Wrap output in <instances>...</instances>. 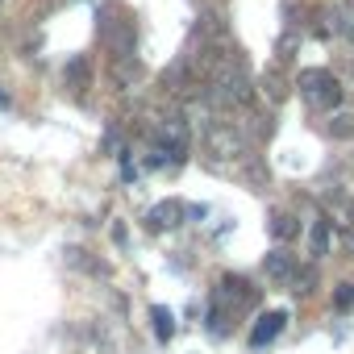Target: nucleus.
<instances>
[{
  "mask_svg": "<svg viewBox=\"0 0 354 354\" xmlns=\"http://www.w3.org/2000/svg\"><path fill=\"white\" fill-rule=\"evenodd\" d=\"M296 88H300V100L317 113H333L342 104V80L325 67H304L296 75Z\"/></svg>",
  "mask_w": 354,
  "mask_h": 354,
  "instance_id": "f257e3e1",
  "label": "nucleus"
},
{
  "mask_svg": "<svg viewBox=\"0 0 354 354\" xmlns=\"http://www.w3.org/2000/svg\"><path fill=\"white\" fill-rule=\"evenodd\" d=\"M205 150L213 154V162H238L250 154V138L242 133L238 121H209L205 125Z\"/></svg>",
  "mask_w": 354,
  "mask_h": 354,
  "instance_id": "f03ea898",
  "label": "nucleus"
},
{
  "mask_svg": "<svg viewBox=\"0 0 354 354\" xmlns=\"http://www.w3.org/2000/svg\"><path fill=\"white\" fill-rule=\"evenodd\" d=\"M150 138H154V146H162V150H171L175 158H188V146H192V125H188V117L184 113H167V117H158L154 125H150Z\"/></svg>",
  "mask_w": 354,
  "mask_h": 354,
  "instance_id": "7ed1b4c3",
  "label": "nucleus"
},
{
  "mask_svg": "<svg viewBox=\"0 0 354 354\" xmlns=\"http://www.w3.org/2000/svg\"><path fill=\"white\" fill-rule=\"evenodd\" d=\"M259 304V292L242 279V275H225L221 283H217V292H213V308H230V313H246V308H254Z\"/></svg>",
  "mask_w": 354,
  "mask_h": 354,
  "instance_id": "20e7f679",
  "label": "nucleus"
},
{
  "mask_svg": "<svg viewBox=\"0 0 354 354\" xmlns=\"http://www.w3.org/2000/svg\"><path fill=\"white\" fill-rule=\"evenodd\" d=\"M100 42L113 50V59H121V55H133V26H129L125 17H113V13H104V17H100Z\"/></svg>",
  "mask_w": 354,
  "mask_h": 354,
  "instance_id": "39448f33",
  "label": "nucleus"
},
{
  "mask_svg": "<svg viewBox=\"0 0 354 354\" xmlns=\"http://www.w3.org/2000/svg\"><path fill=\"white\" fill-rule=\"evenodd\" d=\"M184 217H188V205H180V201H158V205L146 213V230L162 234V230H175V225H184Z\"/></svg>",
  "mask_w": 354,
  "mask_h": 354,
  "instance_id": "423d86ee",
  "label": "nucleus"
},
{
  "mask_svg": "<svg viewBox=\"0 0 354 354\" xmlns=\"http://www.w3.org/2000/svg\"><path fill=\"white\" fill-rule=\"evenodd\" d=\"M263 271H267V279H275V283H288V279H292V271H296V254H288L283 246H275V250H267V259H263Z\"/></svg>",
  "mask_w": 354,
  "mask_h": 354,
  "instance_id": "0eeeda50",
  "label": "nucleus"
},
{
  "mask_svg": "<svg viewBox=\"0 0 354 354\" xmlns=\"http://www.w3.org/2000/svg\"><path fill=\"white\" fill-rule=\"evenodd\" d=\"M283 321H288V313H263V317H259V325L250 329V346H254V350H263V346H271V342L279 337V329H283Z\"/></svg>",
  "mask_w": 354,
  "mask_h": 354,
  "instance_id": "6e6552de",
  "label": "nucleus"
},
{
  "mask_svg": "<svg viewBox=\"0 0 354 354\" xmlns=\"http://www.w3.org/2000/svg\"><path fill=\"white\" fill-rule=\"evenodd\" d=\"M325 17H329V26H325L329 34L354 38V0H342V5H333V9H329Z\"/></svg>",
  "mask_w": 354,
  "mask_h": 354,
  "instance_id": "1a4fd4ad",
  "label": "nucleus"
},
{
  "mask_svg": "<svg viewBox=\"0 0 354 354\" xmlns=\"http://www.w3.org/2000/svg\"><path fill=\"white\" fill-rule=\"evenodd\" d=\"M242 175H246V180H250L259 192L271 184V171H267V162H263L259 154H246V158H242Z\"/></svg>",
  "mask_w": 354,
  "mask_h": 354,
  "instance_id": "9d476101",
  "label": "nucleus"
},
{
  "mask_svg": "<svg viewBox=\"0 0 354 354\" xmlns=\"http://www.w3.org/2000/svg\"><path fill=\"white\" fill-rule=\"evenodd\" d=\"M263 92L279 104V100H288V92H292V84H288V75L279 71V67H271L267 75H263Z\"/></svg>",
  "mask_w": 354,
  "mask_h": 354,
  "instance_id": "9b49d317",
  "label": "nucleus"
},
{
  "mask_svg": "<svg viewBox=\"0 0 354 354\" xmlns=\"http://www.w3.org/2000/svg\"><path fill=\"white\" fill-rule=\"evenodd\" d=\"M267 230H271V238H279V242H288V238H296V234H300V221H296L292 213H271V221H267Z\"/></svg>",
  "mask_w": 354,
  "mask_h": 354,
  "instance_id": "f8f14e48",
  "label": "nucleus"
},
{
  "mask_svg": "<svg viewBox=\"0 0 354 354\" xmlns=\"http://www.w3.org/2000/svg\"><path fill=\"white\" fill-rule=\"evenodd\" d=\"M329 225H333L329 217H317V221H313V230H308V250H313L317 259H321V254H329Z\"/></svg>",
  "mask_w": 354,
  "mask_h": 354,
  "instance_id": "ddd939ff",
  "label": "nucleus"
},
{
  "mask_svg": "<svg viewBox=\"0 0 354 354\" xmlns=\"http://www.w3.org/2000/svg\"><path fill=\"white\" fill-rule=\"evenodd\" d=\"M138 75H142V63H138L133 55H121V59H113V80H117L121 88H125V84H133Z\"/></svg>",
  "mask_w": 354,
  "mask_h": 354,
  "instance_id": "4468645a",
  "label": "nucleus"
},
{
  "mask_svg": "<svg viewBox=\"0 0 354 354\" xmlns=\"http://www.w3.org/2000/svg\"><path fill=\"white\" fill-rule=\"evenodd\" d=\"M329 133H333L337 142L354 138V109H333V117H329Z\"/></svg>",
  "mask_w": 354,
  "mask_h": 354,
  "instance_id": "2eb2a0df",
  "label": "nucleus"
},
{
  "mask_svg": "<svg viewBox=\"0 0 354 354\" xmlns=\"http://www.w3.org/2000/svg\"><path fill=\"white\" fill-rule=\"evenodd\" d=\"M288 283H292V292H296V296H308V292L317 288V271L296 263V271H292V279H288Z\"/></svg>",
  "mask_w": 354,
  "mask_h": 354,
  "instance_id": "dca6fc26",
  "label": "nucleus"
},
{
  "mask_svg": "<svg viewBox=\"0 0 354 354\" xmlns=\"http://www.w3.org/2000/svg\"><path fill=\"white\" fill-rule=\"evenodd\" d=\"M150 321H154V333H158V342H171V333H175V317H171L162 304H154V308H150Z\"/></svg>",
  "mask_w": 354,
  "mask_h": 354,
  "instance_id": "f3484780",
  "label": "nucleus"
},
{
  "mask_svg": "<svg viewBox=\"0 0 354 354\" xmlns=\"http://www.w3.org/2000/svg\"><path fill=\"white\" fill-rule=\"evenodd\" d=\"M88 80H92V67H88L84 59H75V63L67 67V84H71V88L80 92V88H88Z\"/></svg>",
  "mask_w": 354,
  "mask_h": 354,
  "instance_id": "a211bd4d",
  "label": "nucleus"
},
{
  "mask_svg": "<svg viewBox=\"0 0 354 354\" xmlns=\"http://www.w3.org/2000/svg\"><path fill=\"white\" fill-rule=\"evenodd\" d=\"M296 42H300V34H296V30H288V34L279 38V46H275L279 63H292V50H296Z\"/></svg>",
  "mask_w": 354,
  "mask_h": 354,
  "instance_id": "6ab92c4d",
  "label": "nucleus"
},
{
  "mask_svg": "<svg viewBox=\"0 0 354 354\" xmlns=\"http://www.w3.org/2000/svg\"><path fill=\"white\" fill-rule=\"evenodd\" d=\"M333 308H342V313L354 308V283H337L333 288Z\"/></svg>",
  "mask_w": 354,
  "mask_h": 354,
  "instance_id": "aec40b11",
  "label": "nucleus"
},
{
  "mask_svg": "<svg viewBox=\"0 0 354 354\" xmlns=\"http://www.w3.org/2000/svg\"><path fill=\"white\" fill-rule=\"evenodd\" d=\"M0 109H9V92L5 88H0Z\"/></svg>",
  "mask_w": 354,
  "mask_h": 354,
  "instance_id": "412c9836",
  "label": "nucleus"
}]
</instances>
